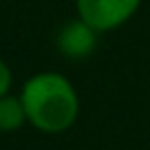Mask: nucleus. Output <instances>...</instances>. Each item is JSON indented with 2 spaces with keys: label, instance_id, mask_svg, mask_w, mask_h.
Here are the masks:
<instances>
[{
  "label": "nucleus",
  "instance_id": "obj_1",
  "mask_svg": "<svg viewBox=\"0 0 150 150\" xmlns=\"http://www.w3.org/2000/svg\"><path fill=\"white\" fill-rule=\"evenodd\" d=\"M21 101L28 122L45 134H61L77 120L80 101L75 87L59 73H38L26 80Z\"/></svg>",
  "mask_w": 150,
  "mask_h": 150
},
{
  "label": "nucleus",
  "instance_id": "obj_2",
  "mask_svg": "<svg viewBox=\"0 0 150 150\" xmlns=\"http://www.w3.org/2000/svg\"><path fill=\"white\" fill-rule=\"evenodd\" d=\"M75 7L80 19L105 33L127 23L141 7V0H75Z\"/></svg>",
  "mask_w": 150,
  "mask_h": 150
},
{
  "label": "nucleus",
  "instance_id": "obj_3",
  "mask_svg": "<svg viewBox=\"0 0 150 150\" xmlns=\"http://www.w3.org/2000/svg\"><path fill=\"white\" fill-rule=\"evenodd\" d=\"M96 38L98 30L77 16L63 23V28L56 35V47L66 59H87L96 49Z\"/></svg>",
  "mask_w": 150,
  "mask_h": 150
},
{
  "label": "nucleus",
  "instance_id": "obj_4",
  "mask_svg": "<svg viewBox=\"0 0 150 150\" xmlns=\"http://www.w3.org/2000/svg\"><path fill=\"white\" fill-rule=\"evenodd\" d=\"M23 122H28V117L21 96H9V94L0 96V131L5 134L16 131L23 127Z\"/></svg>",
  "mask_w": 150,
  "mask_h": 150
},
{
  "label": "nucleus",
  "instance_id": "obj_5",
  "mask_svg": "<svg viewBox=\"0 0 150 150\" xmlns=\"http://www.w3.org/2000/svg\"><path fill=\"white\" fill-rule=\"evenodd\" d=\"M9 84H12V73H9V66L0 59V96H5L9 91Z\"/></svg>",
  "mask_w": 150,
  "mask_h": 150
}]
</instances>
